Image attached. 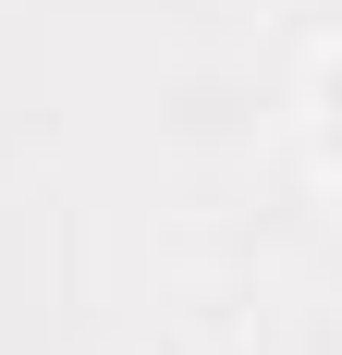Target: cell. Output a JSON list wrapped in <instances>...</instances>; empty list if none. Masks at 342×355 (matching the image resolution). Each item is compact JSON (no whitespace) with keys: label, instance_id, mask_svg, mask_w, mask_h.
<instances>
[{"label":"cell","instance_id":"cell-1","mask_svg":"<svg viewBox=\"0 0 342 355\" xmlns=\"http://www.w3.org/2000/svg\"><path fill=\"white\" fill-rule=\"evenodd\" d=\"M318 110H330V147H342V62H330V86H318Z\"/></svg>","mask_w":342,"mask_h":355}]
</instances>
